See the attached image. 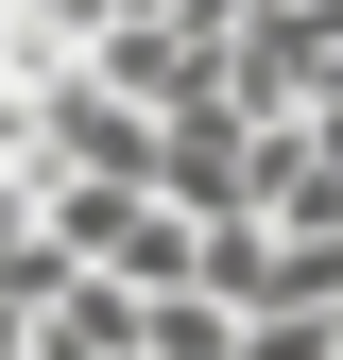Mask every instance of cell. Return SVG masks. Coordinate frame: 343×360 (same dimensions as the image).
Segmentation results:
<instances>
[{
  "mask_svg": "<svg viewBox=\"0 0 343 360\" xmlns=\"http://www.w3.org/2000/svg\"><path fill=\"white\" fill-rule=\"evenodd\" d=\"M240 360H343V309H240Z\"/></svg>",
  "mask_w": 343,
  "mask_h": 360,
  "instance_id": "cell-1",
  "label": "cell"
}]
</instances>
